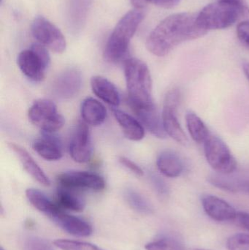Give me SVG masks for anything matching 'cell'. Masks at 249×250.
Listing matches in <instances>:
<instances>
[{"instance_id":"12","label":"cell","mask_w":249,"mask_h":250,"mask_svg":"<svg viewBox=\"0 0 249 250\" xmlns=\"http://www.w3.org/2000/svg\"><path fill=\"white\" fill-rule=\"evenodd\" d=\"M82 82L83 79L80 70L76 68L67 69L54 80L53 93L59 99H71L80 92Z\"/></svg>"},{"instance_id":"22","label":"cell","mask_w":249,"mask_h":250,"mask_svg":"<svg viewBox=\"0 0 249 250\" xmlns=\"http://www.w3.org/2000/svg\"><path fill=\"white\" fill-rule=\"evenodd\" d=\"M80 114L83 122L91 126H99L105 121L106 108L97 100L92 98H86L82 102Z\"/></svg>"},{"instance_id":"1","label":"cell","mask_w":249,"mask_h":250,"mask_svg":"<svg viewBox=\"0 0 249 250\" xmlns=\"http://www.w3.org/2000/svg\"><path fill=\"white\" fill-rule=\"evenodd\" d=\"M197 17L195 13H180L165 18L146 40L149 52L165 57L179 44L204 36L208 32L199 26Z\"/></svg>"},{"instance_id":"20","label":"cell","mask_w":249,"mask_h":250,"mask_svg":"<svg viewBox=\"0 0 249 250\" xmlns=\"http://www.w3.org/2000/svg\"><path fill=\"white\" fill-rule=\"evenodd\" d=\"M112 111L114 117L128 139L133 141H139L144 138V127L140 122L130 114L117 108H113Z\"/></svg>"},{"instance_id":"18","label":"cell","mask_w":249,"mask_h":250,"mask_svg":"<svg viewBox=\"0 0 249 250\" xmlns=\"http://www.w3.org/2000/svg\"><path fill=\"white\" fill-rule=\"evenodd\" d=\"M158 170L168 178H177L182 174L184 166L181 157L172 150H165L156 159Z\"/></svg>"},{"instance_id":"5","label":"cell","mask_w":249,"mask_h":250,"mask_svg":"<svg viewBox=\"0 0 249 250\" xmlns=\"http://www.w3.org/2000/svg\"><path fill=\"white\" fill-rule=\"evenodd\" d=\"M51 57L46 47L34 43L29 49L23 50L18 56L17 63L23 74L33 82H40L45 78Z\"/></svg>"},{"instance_id":"2","label":"cell","mask_w":249,"mask_h":250,"mask_svg":"<svg viewBox=\"0 0 249 250\" xmlns=\"http://www.w3.org/2000/svg\"><path fill=\"white\" fill-rule=\"evenodd\" d=\"M144 16V13L141 10L136 9L127 12L118 21L104 50V57L108 62L118 63L127 57L130 41L143 21Z\"/></svg>"},{"instance_id":"37","label":"cell","mask_w":249,"mask_h":250,"mask_svg":"<svg viewBox=\"0 0 249 250\" xmlns=\"http://www.w3.org/2000/svg\"><path fill=\"white\" fill-rule=\"evenodd\" d=\"M243 70H244V74H245L246 77L249 82V62H244L243 64Z\"/></svg>"},{"instance_id":"27","label":"cell","mask_w":249,"mask_h":250,"mask_svg":"<svg viewBox=\"0 0 249 250\" xmlns=\"http://www.w3.org/2000/svg\"><path fill=\"white\" fill-rule=\"evenodd\" d=\"M146 250H184L180 241L171 237H162L146 244Z\"/></svg>"},{"instance_id":"14","label":"cell","mask_w":249,"mask_h":250,"mask_svg":"<svg viewBox=\"0 0 249 250\" xmlns=\"http://www.w3.org/2000/svg\"><path fill=\"white\" fill-rule=\"evenodd\" d=\"M202 205L205 212L216 221H232L236 219L238 212L235 208L219 197L205 195L202 198Z\"/></svg>"},{"instance_id":"13","label":"cell","mask_w":249,"mask_h":250,"mask_svg":"<svg viewBox=\"0 0 249 250\" xmlns=\"http://www.w3.org/2000/svg\"><path fill=\"white\" fill-rule=\"evenodd\" d=\"M48 217L58 227L73 236L87 237L93 233V229L89 223L83 219L67 214L61 208Z\"/></svg>"},{"instance_id":"29","label":"cell","mask_w":249,"mask_h":250,"mask_svg":"<svg viewBox=\"0 0 249 250\" xmlns=\"http://www.w3.org/2000/svg\"><path fill=\"white\" fill-rule=\"evenodd\" d=\"M228 250H249V234L237 233L232 235L227 242Z\"/></svg>"},{"instance_id":"32","label":"cell","mask_w":249,"mask_h":250,"mask_svg":"<svg viewBox=\"0 0 249 250\" xmlns=\"http://www.w3.org/2000/svg\"><path fill=\"white\" fill-rule=\"evenodd\" d=\"M152 185L159 196L165 197L168 194V188L165 182L157 175L152 173L149 176Z\"/></svg>"},{"instance_id":"30","label":"cell","mask_w":249,"mask_h":250,"mask_svg":"<svg viewBox=\"0 0 249 250\" xmlns=\"http://www.w3.org/2000/svg\"><path fill=\"white\" fill-rule=\"evenodd\" d=\"M23 250H55L45 239L37 236H29L25 240Z\"/></svg>"},{"instance_id":"17","label":"cell","mask_w":249,"mask_h":250,"mask_svg":"<svg viewBox=\"0 0 249 250\" xmlns=\"http://www.w3.org/2000/svg\"><path fill=\"white\" fill-rule=\"evenodd\" d=\"M10 148L19 157L24 170L35 180L43 186H49L51 182H50L48 176L45 175L42 169L38 166V163L35 162V160L32 158V156L25 148L15 144H10Z\"/></svg>"},{"instance_id":"8","label":"cell","mask_w":249,"mask_h":250,"mask_svg":"<svg viewBox=\"0 0 249 250\" xmlns=\"http://www.w3.org/2000/svg\"><path fill=\"white\" fill-rule=\"evenodd\" d=\"M28 117L31 123L48 133L57 132L65 123L63 116L57 111V105L50 100L35 101L29 108Z\"/></svg>"},{"instance_id":"11","label":"cell","mask_w":249,"mask_h":250,"mask_svg":"<svg viewBox=\"0 0 249 250\" xmlns=\"http://www.w3.org/2000/svg\"><path fill=\"white\" fill-rule=\"evenodd\" d=\"M69 151L77 163H86L92 153V139L87 124L83 122L76 126L69 143Z\"/></svg>"},{"instance_id":"33","label":"cell","mask_w":249,"mask_h":250,"mask_svg":"<svg viewBox=\"0 0 249 250\" xmlns=\"http://www.w3.org/2000/svg\"><path fill=\"white\" fill-rule=\"evenodd\" d=\"M119 162L122 166H124V167H126V168L130 170L132 173H134L136 176H143V174H144V172H143V169H142L138 165L136 164L135 163L132 161L131 160L127 158V157H120Z\"/></svg>"},{"instance_id":"28","label":"cell","mask_w":249,"mask_h":250,"mask_svg":"<svg viewBox=\"0 0 249 250\" xmlns=\"http://www.w3.org/2000/svg\"><path fill=\"white\" fill-rule=\"evenodd\" d=\"M54 245L61 250H104L88 242L68 239H57L54 241Z\"/></svg>"},{"instance_id":"24","label":"cell","mask_w":249,"mask_h":250,"mask_svg":"<svg viewBox=\"0 0 249 250\" xmlns=\"http://www.w3.org/2000/svg\"><path fill=\"white\" fill-rule=\"evenodd\" d=\"M26 196L32 206L48 217L61 208L57 203L51 201L43 192L38 189L33 188L26 189Z\"/></svg>"},{"instance_id":"9","label":"cell","mask_w":249,"mask_h":250,"mask_svg":"<svg viewBox=\"0 0 249 250\" xmlns=\"http://www.w3.org/2000/svg\"><path fill=\"white\" fill-rule=\"evenodd\" d=\"M32 36L39 43L45 45L55 53L65 51L67 43L62 32L54 23L42 16L34 19L31 26Z\"/></svg>"},{"instance_id":"31","label":"cell","mask_w":249,"mask_h":250,"mask_svg":"<svg viewBox=\"0 0 249 250\" xmlns=\"http://www.w3.org/2000/svg\"><path fill=\"white\" fill-rule=\"evenodd\" d=\"M237 36L243 45L249 50V21L241 22L238 25Z\"/></svg>"},{"instance_id":"34","label":"cell","mask_w":249,"mask_h":250,"mask_svg":"<svg viewBox=\"0 0 249 250\" xmlns=\"http://www.w3.org/2000/svg\"><path fill=\"white\" fill-rule=\"evenodd\" d=\"M181 0H148V1L162 8H172L175 7Z\"/></svg>"},{"instance_id":"19","label":"cell","mask_w":249,"mask_h":250,"mask_svg":"<svg viewBox=\"0 0 249 250\" xmlns=\"http://www.w3.org/2000/svg\"><path fill=\"white\" fill-rule=\"evenodd\" d=\"M92 91L96 96L112 106H118L121 102L120 94L114 83L102 76H94L91 80Z\"/></svg>"},{"instance_id":"25","label":"cell","mask_w":249,"mask_h":250,"mask_svg":"<svg viewBox=\"0 0 249 250\" xmlns=\"http://www.w3.org/2000/svg\"><path fill=\"white\" fill-rule=\"evenodd\" d=\"M186 124L190 136L197 144H204L211 136L210 131L204 122L194 113H188L186 115Z\"/></svg>"},{"instance_id":"6","label":"cell","mask_w":249,"mask_h":250,"mask_svg":"<svg viewBox=\"0 0 249 250\" xmlns=\"http://www.w3.org/2000/svg\"><path fill=\"white\" fill-rule=\"evenodd\" d=\"M204 153L209 166L220 174L228 175L237 168V161L228 146L219 137L211 135L204 143Z\"/></svg>"},{"instance_id":"7","label":"cell","mask_w":249,"mask_h":250,"mask_svg":"<svg viewBox=\"0 0 249 250\" xmlns=\"http://www.w3.org/2000/svg\"><path fill=\"white\" fill-rule=\"evenodd\" d=\"M181 101V91L173 88L168 91L164 100L162 120L167 135L182 146L188 144V138L178 119V109Z\"/></svg>"},{"instance_id":"16","label":"cell","mask_w":249,"mask_h":250,"mask_svg":"<svg viewBox=\"0 0 249 250\" xmlns=\"http://www.w3.org/2000/svg\"><path fill=\"white\" fill-rule=\"evenodd\" d=\"M143 126L156 138H165L167 136L164 129L162 117L159 115L155 105L146 107L131 108Z\"/></svg>"},{"instance_id":"35","label":"cell","mask_w":249,"mask_h":250,"mask_svg":"<svg viewBox=\"0 0 249 250\" xmlns=\"http://www.w3.org/2000/svg\"><path fill=\"white\" fill-rule=\"evenodd\" d=\"M235 220L241 227L249 231V214L248 213L238 212Z\"/></svg>"},{"instance_id":"21","label":"cell","mask_w":249,"mask_h":250,"mask_svg":"<svg viewBox=\"0 0 249 250\" xmlns=\"http://www.w3.org/2000/svg\"><path fill=\"white\" fill-rule=\"evenodd\" d=\"M92 0H69L67 19L70 27L78 32L86 23Z\"/></svg>"},{"instance_id":"36","label":"cell","mask_w":249,"mask_h":250,"mask_svg":"<svg viewBox=\"0 0 249 250\" xmlns=\"http://www.w3.org/2000/svg\"><path fill=\"white\" fill-rule=\"evenodd\" d=\"M240 190H243L249 193V181L244 182V183H241V185H240Z\"/></svg>"},{"instance_id":"15","label":"cell","mask_w":249,"mask_h":250,"mask_svg":"<svg viewBox=\"0 0 249 250\" xmlns=\"http://www.w3.org/2000/svg\"><path fill=\"white\" fill-rule=\"evenodd\" d=\"M33 148L41 157L48 161H55L62 157L61 141L53 133L43 132L42 136L33 143Z\"/></svg>"},{"instance_id":"4","label":"cell","mask_w":249,"mask_h":250,"mask_svg":"<svg viewBox=\"0 0 249 250\" xmlns=\"http://www.w3.org/2000/svg\"><path fill=\"white\" fill-rule=\"evenodd\" d=\"M246 13L244 4L218 1L197 13L199 26L206 31L224 29L233 25Z\"/></svg>"},{"instance_id":"3","label":"cell","mask_w":249,"mask_h":250,"mask_svg":"<svg viewBox=\"0 0 249 250\" xmlns=\"http://www.w3.org/2000/svg\"><path fill=\"white\" fill-rule=\"evenodd\" d=\"M124 75L131 108L154 105L152 98V80L147 64L136 58L124 62Z\"/></svg>"},{"instance_id":"38","label":"cell","mask_w":249,"mask_h":250,"mask_svg":"<svg viewBox=\"0 0 249 250\" xmlns=\"http://www.w3.org/2000/svg\"><path fill=\"white\" fill-rule=\"evenodd\" d=\"M203 250V249H194V250Z\"/></svg>"},{"instance_id":"10","label":"cell","mask_w":249,"mask_h":250,"mask_svg":"<svg viewBox=\"0 0 249 250\" xmlns=\"http://www.w3.org/2000/svg\"><path fill=\"white\" fill-rule=\"evenodd\" d=\"M57 181L60 187L75 190L99 192L105 188V182L99 175L86 171H69L58 175Z\"/></svg>"},{"instance_id":"23","label":"cell","mask_w":249,"mask_h":250,"mask_svg":"<svg viewBox=\"0 0 249 250\" xmlns=\"http://www.w3.org/2000/svg\"><path fill=\"white\" fill-rule=\"evenodd\" d=\"M57 204L64 209L80 212L84 209V200L77 195L75 189L60 187L57 192Z\"/></svg>"},{"instance_id":"26","label":"cell","mask_w":249,"mask_h":250,"mask_svg":"<svg viewBox=\"0 0 249 250\" xmlns=\"http://www.w3.org/2000/svg\"><path fill=\"white\" fill-rule=\"evenodd\" d=\"M124 198L133 209L142 214H151L153 208L152 204L137 191L127 188L124 192Z\"/></svg>"},{"instance_id":"39","label":"cell","mask_w":249,"mask_h":250,"mask_svg":"<svg viewBox=\"0 0 249 250\" xmlns=\"http://www.w3.org/2000/svg\"><path fill=\"white\" fill-rule=\"evenodd\" d=\"M4 250V249H3V248H1V250Z\"/></svg>"}]
</instances>
